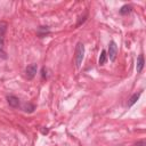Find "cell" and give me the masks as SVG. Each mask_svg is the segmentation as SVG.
<instances>
[{"mask_svg":"<svg viewBox=\"0 0 146 146\" xmlns=\"http://www.w3.org/2000/svg\"><path fill=\"white\" fill-rule=\"evenodd\" d=\"M36 71H38V66H36V64L33 63V64L27 65L26 68H25V76H26V79H27V80H32V79L35 76Z\"/></svg>","mask_w":146,"mask_h":146,"instance_id":"cell-3","label":"cell"},{"mask_svg":"<svg viewBox=\"0 0 146 146\" xmlns=\"http://www.w3.org/2000/svg\"><path fill=\"white\" fill-rule=\"evenodd\" d=\"M48 75H49V74H48V68L43 66L42 70H41V76H42V79H43V80H44V79L47 80V79H48Z\"/></svg>","mask_w":146,"mask_h":146,"instance_id":"cell-11","label":"cell"},{"mask_svg":"<svg viewBox=\"0 0 146 146\" xmlns=\"http://www.w3.org/2000/svg\"><path fill=\"white\" fill-rule=\"evenodd\" d=\"M135 146H146V141L143 139V140H139V141H137L136 144H135Z\"/></svg>","mask_w":146,"mask_h":146,"instance_id":"cell-12","label":"cell"},{"mask_svg":"<svg viewBox=\"0 0 146 146\" xmlns=\"http://www.w3.org/2000/svg\"><path fill=\"white\" fill-rule=\"evenodd\" d=\"M83 56H84V46L82 42H78L75 47V66L78 68L81 67Z\"/></svg>","mask_w":146,"mask_h":146,"instance_id":"cell-2","label":"cell"},{"mask_svg":"<svg viewBox=\"0 0 146 146\" xmlns=\"http://www.w3.org/2000/svg\"><path fill=\"white\" fill-rule=\"evenodd\" d=\"M23 110H24L25 112H27V113H32V112H34V110H35V105L32 104V103H26V104L23 105Z\"/></svg>","mask_w":146,"mask_h":146,"instance_id":"cell-9","label":"cell"},{"mask_svg":"<svg viewBox=\"0 0 146 146\" xmlns=\"http://www.w3.org/2000/svg\"><path fill=\"white\" fill-rule=\"evenodd\" d=\"M41 132H42V135H47L48 133V129H42Z\"/></svg>","mask_w":146,"mask_h":146,"instance_id":"cell-13","label":"cell"},{"mask_svg":"<svg viewBox=\"0 0 146 146\" xmlns=\"http://www.w3.org/2000/svg\"><path fill=\"white\" fill-rule=\"evenodd\" d=\"M8 23L5 21H0V57L2 59H7V52L5 49V36L7 33Z\"/></svg>","mask_w":146,"mask_h":146,"instance_id":"cell-1","label":"cell"},{"mask_svg":"<svg viewBox=\"0 0 146 146\" xmlns=\"http://www.w3.org/2000/svg\"><path fill=\"white\" fill-rule=\"evenodd\" d=\"M107 60V52L106 50H102L100 55H99V59H98V64L99 65H104Z\"/></svg>","mask_w":146,"mask_h":146,"instance_id":"cell-8","label":"cell"},{"mask_svg":"<svg viewBox=\"0 0 146 146\" xmlns=\"http://www.w3.org/2000/svg\"><path fill=\"white\" fill-rule=\"evenodd\" d=\"M7 102H8L9 106H11V107H14V108L19 107V99H18V97H16L15 95H9V96H7Z\"/></svg>","mask_w":146,"mask_h":146,"instance_id":"cell-5","label":"cell"},{"mask_svg":"<svg viewBox=\"0 0 146 146\" xmlns=\"http://www.w3.org/2000/svg\"><path fill=\"white\" fill-rule=\"evenodd\" d=\"M116 55H117V46H116V43L114 41H111L110 44H108V54H107V56L110 57V59L112 62H114L115 58H116Z\"/></svg>","mask_w":146,"mask_h":146,"instance_id":"cell-4","label":"cell"},{"mask_svg":"<svg viewBox=\"0 0 146 146\" xmlns=\"http://www.w3.org/2000/svg\"><path fill=\"white\" fill-rule=\"evenodd\" d=\"M144 65H145V60H144V56L143 54H140L137 58V64H136V70H137V73H140L144 68Z\"/></svg>","mask_w":146,"mask_h":146,"instance_id":"cell-6","label":"cell"},{"mask_svg":"<svg viewBox=\"0 0 146 146\" xmlns=\"http://www.w3.org/2000/svg\"><path fill=\"white\" fill-rule=\"evenodd\" d=\"M131 10H132V7H131L130 5H124V6H122L121 9H120V14H121V15H125V14L131 13Z\"/></svg>","mask_w":146,"mask_h":146,"instance_id":"cell-10","label":"cell"},{"mask_svg":"<svg viewBox=\"0 0 146 146\" xmlns=\"http://www.w3.org/2000/svg\"><path fill=\"white\" fill-rule=\"evenodd\" d=\"M140 95H141V91H139V92H136V94H133L130 98H129V100H128V107H131L138 99H139V97H140Z\"/></svg>","mask_w":146,"mask_h":146,"instance_id":"cell-7","label":"cell"}]
</instances>
